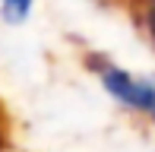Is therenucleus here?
<instances>
[{"label": "nucleus", "mask_w": 155, "mask_h": 152, "mask_svg": "<svg viewBox=\"0 0 155 152\" xmlns=\"http://www.w3.org/2000/svg\"><path fill=\"white\" fill-rule=\"evenodd\" d=\"M98 79H101L104 92L114 95L120 105L155 121V82L152 79H139L120 67H98Z\"/></svg>", "instance_id": "nucleus-1"}, {"label": "nucleus", "mask_w": 155, "mask_h": 152, "mask_svg": "<svg viewBox=\"0 0 155 152\" xmlns=\"http://www.w3.org/2000/svg\"><path fill=\"white\" fill-rule=\"evenodd\" d=\"M32 3L35 0H0V16H3V22L22 25L25 19H29V13H32Z\"/></svg>", "instance_id": "nucleus-2"}, {"label": "nucleus", "mask_w": 155, "mask_h": 152, "mask_svg": "<svg viewBox=\"0 0 155 152\" xmlns=\"http://www.w3.org/2000/svg\"><path fill=\"white\" fill-rule=\"evenodd\" d=\"M146 29H149V35L155 41V0H149V6H146Z\"/></svg>", "instance_id": "nucleus-3"}, {"label": "nucleus", "mask_w": 155, "mask_h": 152, "mask_svg": "<svg viewBox=\"0 0 155 152\" xmlns=\"http://www.w3.org/2000/svg\"><path fill=\"white\" fill-rule=\"evenodd\" d=\"M0 143H3V127H0Z\"/></svg>", "instance_id": "nucleus-4"}]
</instances>
